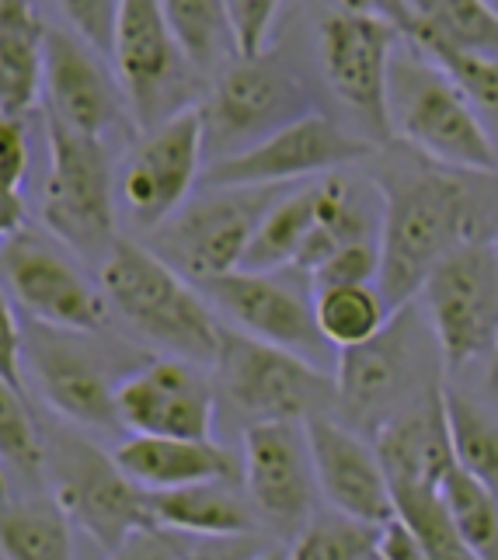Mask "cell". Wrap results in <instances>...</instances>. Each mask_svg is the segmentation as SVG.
Here are the masks:
<instances>
[{"mask_svg":"<svg viewBox=\"0 0 498 560\" xmlns=\"http://www.w3.org/2000/svg\"><path fill=\"white\" fill-rule=\"evenodd\" d=\"M380 272L377 289L387 311L418 296L421 282L456 244L474 237V206L467 188L447 171L394 178L380 188Z\"/></svg>","mask_w":498,"mask_h":560,"instance_id":"obj_1","label":"cell"},{"mask_svg":"<svg viewBox=\"0 0 498 560\" xmlns=\"http://www.w3.org/2000/svg\"><path fill=\"white\" fill-rule=\"evenodd\" d=\"M102 293L140 335L171 355L213 365L223 324L196 282L175 272L147 244L115 237L102 258Z\"/></svg>","mask_w":498,"mask_h":560,"instance_id":"obj_2","label":"cell"},{"mask_svg":"<svg viewBox=\"0 0 498 560\" xmlns=\"http://www.w3.org/2000/svg\"><path fill=\"white\" fill-rule=\"evenodd\" d=\"M429 331V320L421 324L415 300L391 311L380 331L349 349H338L335 365V411L349 421L377 429L387 418L408 411L412 404L429 397L439 380L432 370V355L439 349H426L421 335Z\"/></svg>","mask_w":498,"mask_h":560,"instance_id":"obj_3","label":"cell"},{"mask_svg":"<svg viewBox=\"0 0 498 560\" xmlns=\"http://www.w3.org/2000/svg\"><path fill=\"white\" fill-rule=\"evenodd\" d=\"M421 56V52H418ZM391 132L421 158L467 175H498V143L467 94L421 56V63L391 60Z\"/></svg>","mask_w":498,"mask_h":560,"instance_id":"obj_4","label":"cell"},{"mask_svg":"<svg viewBox=\"0 0 498 560\" xmlns=\"http://www.w3.org/2000/svg\"><path fill=\"white\" fill-rule=\"evenodd\" d=\"M49 175L43 191V223L84 258L108 255L115 244V182L105 140L88 137L46 115Z\"/></svg>","mask_w":498,"mask_h":560,"instance_id":"obj_5","label":"cell"},{"mask_svg":"<svg viewBox=\"0 0 498 560\" xmlns=\"http://www.w3.org/2000/svg\"><path fill=\"white\" fill-rule=\"evenodd\" d=\"M213 370L227 400L252 421H306L335 411V376H328L306 355L255 335L223 327Z\"/></svg>","mask_w":498,"mask_h":560,"instance_id":"obj_6","label":"cell"},{"mask_svg":"<svg viewBox=\"0 0 498 560\" xmlns=\"http://www.w3.org/2000/svg\"><path fill=\"white\" fill-rule=\"evenodd\" d=\"M418 293L447 370L491 355L498 338V244L477 237L456 244Z\"/></svg>","mask_w":498,"mask_h":560,"instance_id":"obj_7","label":"cell"},{"mask_svg":"<svg viewBox=\"0 0 498 560\" xmlns=\"http://www.w3.org/2000/svg\"><path fill=\"white\" fill-rule=\"evenodd\" d=\"M206 188V185H202ZM199 202L178 206L147 234V247L188 282H206L241 268L244 247L276 188H206Z\"/></svg>","mask_w":498,"mask_h":560,"instance_id":"obj_8","label":"cell"},{"mask_svg":"<svg viewBox=\"0 0 498 560\" xmlns=\"http://www.w3.org/2000/svg\"><path fill=\"white\" fill-rule=\"evenodd\" d=\"M373 143L349 137L321 112H303L300 119L273 129L252 147L223 153L202 167L206 188H279L303 178L332 175L338 167L367 161Z\"/></svg>","mask_w":498,"mask_h":560,"instance_id":"obj_9","label":"cell"},{"mask_svg":"<svg viewBox=\"0 0 498 560\" xmlns=\"http://www.w3.org/2000/svg\"><path fill=\"white\" fill-rule=\"evenodd\" d=\"M112 63L126 108L140 129L192 105V63L171 32L161 0H119L112 32Z\"/></svg>","mask_w":498,"mask_h":560,"instance_id":"obj_10","label":"cell"},{"mask_svg":"<svg viewBox=\"0 0 498 560\" xmlns=\"http://www.w3.org/2000/svg\"><path fill=\"white\" fill-rule=\"evenodd\" d=\"M53 477L60 512L102 550H126L132 536L158 533L147 491L123 474L115 456H105L91 442L63 435L53 453Z\"/></svg>","mask_w":498,"mask_h":560,"instance_id":"obj_11","label":"cell"},{"mask_svg":"<svg viewBox=\"0 0 498 560\" xmlns=\"http://www.w3.org/2000/svg\"><path fill=\"white\" fill-rule=\"evenodd\" d=\"M306 108V91L297 73L273 60L268 52L234 56L220 67V81L202 108L206 147H217V158L252 147L273 129L300 119Z\"/></svg>","mask_w":498,"mask_h":560,"instance_id":"obj_12","label":"cell"},{"mask_svg":"<svg viewBox=\"0 0 498 560\" xmlns=\"http://www.w3.org/2000/svg\"><path fill=\"white\" fill-rule=\"evenodd\" d=\"M202 158L206 132L199 105H185L158 126L143 129V140L129 153L119 175V199L143 234L188 202L192 188L202 178Z\"/></svg>","mask_w":498,"mask_h":560,"instance_id":"obj_13","label":"cell"},{"mask_svg":"<svg viewBox=\"0 0 498 560\" xmlns=\"http://www.w3.org/2000/svg\"><path fill=\"white\" fill-rule=\"evenodd\" d=\"M401 32L387 18L338 11L321 25V63L332 91L367 119L377 137H391V60Z\"/></svg>","mask_w":498,"mask_h":560,"instance_id":"obj_14","label":"cell"},{"mask_svg":"<svg viewBox=\"0 0 498 560\" xmlns=\"http://www.w3.org/2000/svg\"><path fill=\"white\" fill-rule=\"evenodd\" d=\"M241 474L252 509L273 526H286L297 533L314 515L317 477L303 421L268 418L247 424Z\"/></svg>","mask_w":498,"mask_h":560,"instance_id":"obj_15","label":"cell"},{"mask_svg":"<svg viewBox=\"0 0 498 560\" xmlns=\"http://www.w3.org/2000/svg\"><path fill=\"white\" fill-rule=\"evenodd\" d=\"M115 418L137 435L213 439L217 386L188 359L150 362L115 386Z\"/></svg>","mask_w":498,"mask_h":560,"instance_id":"obj_16","label":"cell"},{"mask_svg":"<svg viewBox=\"0 0 498 560\" xmlns=\"http://www.w3.org/2000/svg\"><path fill=\"white\" fill-rule=\"evenodd\" d=\"M0 268L14 300L35 324L73 335H94L108 317V300L77 268L38 241L11 237L0 247Z\"/></svg>","mask_w":498,"mask_h":560,"instance_id":"obj_17","label":"cell"},{"mask_svg":"<svg viewBox=\"0 0 498 560\" xmlns=\"http://www.w3.org/2000/svg\"><path fill=\"white\" fill-rule=\"evenodd\" d=\"M199 289L244 335L282 345L300 355H317L328 345L314 320V296L300 293L293 282L276 279V272L234 268V272L199 282Z\"/></svg>","mask_w":498,"mask_h":560,"instance_id":"obj_18","label":"cell"},{"mask_svg":"<svg viewBox=\"0 0 498 560\" xmlns=\"http://www.w3.org/2000/svg\"><path fill=\"white\" fill-rule=\"evenodd\" d=\"M99 49H91L81 35L46 28L43 46V94L46 115L63 126L105 140L123 122V88H115V77L99 60Z\"/></svg>","mask_w":498,"mask_h":560,"instance_id":"obj_19","label":"cell"},{"mask_svg":"<svg viewBox=\"0 0 498 560\" xmlns=\"http://www.w3.org/2000/svg\"><path fill=\"white\" fill-rule=\"evenodd\" d=\"M306 442L317 477V494L335 512H345L362 523H387L394 515L387 474L380 467L373 442H367L349 424L332 421V415L306 418Z\"/></svg>","mask_w":498,"mask_h":560,"instance_id":"obj_20","label":"cell"},{"mask_svg":"<svg viewBox=\"0 0 498 560\" xmlns=\"http://www.w3.org/2000/svg\"><path fill=\"white\" fill-rule=\"evenodd\" d=\"M32 335L28 359L32 373L43 397L56 415H67L77 424L88 429H108L115 418V386L102 359L88 352L73 331H60V327H46Z\"/></svg>","mask_w":498,"mask_h":560,"instance_id":"obj_21","label":"cell"},{"mask_svg":"<svg viewBox=\"0 0 498 560\" xmlns=\"http://www.w3.org/2000/svg\"><path fill=\"white\" fill-rule=\"evenodd\" d=\"M115 463L143 491H167L199 480H238V459L217 439L137 435L115 450Z\"/></svg>","mask_w":498,"mask_h":560,"instance_id":"obj_22","label":"cell"},{"mask_svg":"<svg viewBox=\"0 0 498 560\" xmlns=\"http://www.w3.org/2000/svg\"><path fill=\"white\" fill-rule=\"evenodd\" d=\"M373 450L380 456L383 474H387V485H394V480L439 485V477H443L453 463L443 404H439V386L429 397L412 404L408 411L377 424Z\"/></svg>","mask_w":498,"mask_h":560,"instance_id":"obj_23","label":"cell"},{"mask_svg":"<svg viewBox=\"0 0 498 560\" xmlns=\"http://www.w3.org/2000/svg\"><path fill=\"white\" fill-rule=\"evenodd\" d=\"M158 529H175L206 539H230L252 529V501L238 494V480H199V485L147 491Z\"/></svg>","mask_w":498,"mask_h":560,"instance_id":"obj_24","label":"cell"},{"mask_svg":"<svg viewBox=\"0 0 498 560\" xmlns=\"http://www.w3.org/2000/svg\"><path fill=\"white\" fill-rule=\"evenodd\" d=\"M397 28L415 49L450 46L460 52L498 56V11L485 0H405Z\"/></svg>","mask_w":498,"mask_h":560,"instance_id":"obj_25","label":"cell"},{"mask_svg":"<svg viewBox=\"0 0 498 560\" xmlns=\"http://www.w3.org/2000/svg\"><path fill=\"white\" fill-rule=\"evenodd\" d=\"M46 25L32 0H0V112L22 115L43 94Z\"/></svg>","mask_w":498,"mask_h":560,"instance_id":"obj_26","label":"cell"},{"mask_svg":"<svg viewBox=\"0 0 498 560\" xmlns=\"http://www.w3.org/2000/svg\"><path fill=\"white\" fill-rule=\"evenodd\" d=\"M311 226H314V185H306L286 199L276 196L262 212L255 234L244 247L241 268H247V272H286V268H293Z\"/></svg>","mask_w":498,"mask_h":560,"instance_id":"obj_27","label":"cell"},{"mask_svg":"<svg viewBox=\"0 0 498 560\" xmlns=\"http://www.w3.org/2000/svg\"><path fill=\"white\" fill-rule=\"evenodd\" d=\"M439 404H443L453 463L477 480H485L498 494V421L482 404H474L447 383H439Z\"/></svg>","mask_w":498,"mask_h":560,"instance_id":"obj_28","label":"cell"},{"mask_svg":"<svg viewBox=\"0 0 498 560\" xmlns=\"http://www.w3.org/2000/svg\"><path fill=\"white\" fill-rule=\"evenodd\" d=\"M161 11L196 73L217 70L238 56L227 0H161Z\"/></svg>","mask_w":498,"mask_h":560,"instance_id":"obj_29","label":"cell"},{"mask_svg":"<svg viewBox=\"0 0 498 560\" xmlns=\"http://www.w3.org/2000/svg\"><path fill=\"white\" fill-rule=\"evenodd\" d=\"M391 311L373 282L314 289V320L332 349H349V345L373 338Z\"/></svg>","mask_w":498,"mask_h":560,"instance_id":"obj_30","label":"cell"},{"mask_svg":"<svg viewBox=\"0 0 498 560\" xmlns=\"http://www.w3.org/2000/svg\"><path fill=\"white\" fill-rule=\"evenodd\" d=\"M439 494L447 501L453 529L471 557H498V494L467 474L464 467L450 463V470L439 477Z\"/></svg>","mask_w":498,"mask_h":560,"instance_id":"obj_31","label":"cell"},{"mask_svg":"<svg viewBox=\"0 0 498 560\" xmlns=\"http://www.w3.org/2000/svg\"><path fill=\"white\" fill-rule=\"evenodd\" d=\"M391 488V505L394 515L412 529L418 539V547L426 557L439 560H464L471 557L467 547L460 544V536L453 529V518L447 512V501L439 494V485H418V480H394Z\"/></svg>","mask_w":498,"mask_h":560,"instance_id":"obj_32","label":"cell"},{"mask_svg":"<svg viewBox=\"0 0 498 560\" xmlns=\"http://www.w3.org/2000/svg\"><path fill=\"white\" fill-rule=\"evenodd\" d=\"M377 523L345 512H314L293 533L290 557L297 560H367L377 557Z\"/></svg>","mask_w":498,"mask_h":560,"instance_id":"obj_33","label":"cell"},{"mask_svg":"<svg viewBox=\"0 0 498 560\" xmlns=\"http://www.w3.org/2000/svg\"><path fill=\"white\" fill-rule=\"evenodd\" d=\"M0 553L32 560H63L73 553L70 518L56 509H4L0 512Z\"/></svg>","mask_w":498,"mask_h":560,"instance_id":"obj_34","label":"cell"},{"mask_svg":"<svg viewBox=\"0 0 498 560\" xmlns=\"http://www.w3.org/2000/svg\"><path fill=\"white\" fill-rule=\"evenodd\" d=\"M436 63L450 81L467 94L474 112L482 115L488 132H498V56H477V52H460L450 46H421L415 49Z\"/></svg>","mask_w":498,"mask_h":560,"instance_id":"obj_35","label":"cell"},{"mask_svg":"<svg viewBox=\"0 0 498 560\" xmlns=\"http://www.w3.org/2000/svg\"><path fill=\"white\" fill-rule=\"evenodd\" d=\"M0 459L22 474H38L46 467V442L28 408V394L0 380Z\"/></svg>","mask_w":498,"mask_h":560,"instance_id":"obj_36","label":"cell"},{"mask_svg":"<svg viewBox=\"0 0 498 560\" xmlns=\"http://www.w3.org/2000/svg\"><path fill=\"white\" fill-rule=\"evenodd\" d=\"M377 272H380V237H362L335 247L328 258L306 272V279H311V289H328V285L377 282Z\"/></svg>","mask_w":498,"mask_h":560,"instance_id":"obj_37","label":"cell"},{"mask_svg":"<svg viewBox=\"0 0 498 560\" xmlns=\"http://www.w3.org/2000/svg\"><path fill=\"white\" fill-rule=\"evenodd\" d=\"M282 0H227L230 28H234V49L238 56H258L265 52L268 32L279 14Z\"/></svg>","mask_w":498,"mask_h":560,"instance_id":"obj_38","label":"cell"},{"mask_svg":"<svg viewBox=\"0 0 498 560\" xmlns=\"http://www.w3.org/2000/svg\"><path fill=\"white\" fill-rule=\"evenodd\" d=\"M56 4H60L73 35H81L91 49H99L102 56H108L119 0H56Z\"/></svg>","mask_w":498,"mask_h":560,"instance_id":"obj_39","label":"cell"},{"mask_svg":"<svg viewBox=\"0 0 498 560\" xmlns=\"http://www.w3.org/2000/svg\"><path fill=\"white\" fill-rule=\"evenodd\" d=\"M25 338H22V324L14 317V306L0 289V380H8L18 390H25ZM28 394V390H25Z\"/></svg>","mask_w":498,"mask_h":560,"instance_id":"obj_40","label":"cell"},{"mask_svg":"<svg viewBox=\"0 0 498 560\" xmlns=\"http://www.w3.org/2000/svg\"><path fill=\"white\" fill-rule=\"evenodd\" d=\"M28 175V140L18 115L0 112V185L22 188Z\"/></svg>","mask_w":498,"mask_h":560,"instance_id":"obj_41","label":"cell"},{"mask_svg":"<svg viewBox=\"0 0 498 560\" xmlns=\"http://www.w3.org/2000/svg\"><path fill=\"white\" fill-rule=\"evenodd\" d=\"M426 557L418 547V539L412 536V529L401 523L397 515H391L387 523H380L377 529V560H415Z\"/></svg>","mask_w":498,"mask_h":560,"instance_id":"obj_42","label":"cell"},{"mask_svg":"<svg viewBox=\"0 0 498 560\" xmlns=\"http://www.w3.org/2000/svg\"><path fill=\"white\" fill-rule=\"evenodd\" d=\"M25 226V202L18 196V188L0 185V244L22 234Z\"/></svg>","mask_w":498,"mask_h":560,"instance_id":"obj_43","label":"cell"},{"mask_svg":"<svg viewBox=\"0 0 498 560\" xmlns=\"http://www.w3.org/2000/svg\"><path fill=\"white\" fill-rule=\"evenodd\" d=\"M338 8L341 11H352V14H377V18H387V22L401 25V14H405V0H338Z\"/></svg>","mask_w":498,"mask_h":560,"instance_id":"obj_44","label":"cell"},{"mask_svg":"<svg viewBox=\"0 0 498 560\" xmlns=\"http://www.w3.org/2000/svg\"><path fill=\"white\" fill-rule=\"evenodd\" d=\"M488 390L498 394V338H495L491 355H488Z\"/></svg>","mask_w":498,"mask_h":560,"instance_id":"obj_45","label":"cell"},{"mask_svg":"<svg viewBox=\"0 0 498 560\" xmlns=\"http://www.w3.org/2000/svg\"><path fill=\"white\" fill-rule=\"evenodd\" d=\"M0 501H8V477H4V459H0Z\"/></svg>","mask_w":498,"mask_h":560,"instance_id":"obj_46","label":"cell"},{"mask_svg":"<svg viewBox=\"0 0 498 560\" xmlns=\"http://www.w3.org/2000/svg\"><path fill=\"white\" fill-rule=\"evenodd\" d=\"M485 4H488L491 11H498V0H485Z\"/></svg>","mask_w":498,"mask_h":560,"instance_id":"obj_47","label":"cell"}]
</instances>
